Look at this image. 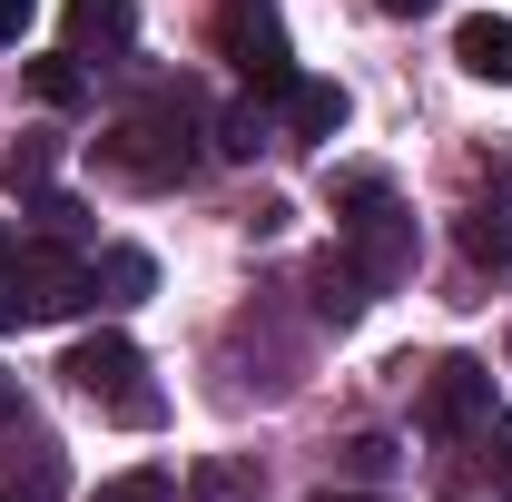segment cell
<instances>
[{
    "mask_svg": "<svg viewBox=\"0 0 512 502\" xmlns=\"http://www.w3.org/2000/svg\"><path fill=\"white\" fill-rule=\"evenodd\" d=\"M453 237H463V256H473V266H493V276H503V266H512V207H493V197H473Z\"/></svg>",
    "mask_w": 512,
    "mask_h": 502,
    "instance_id": "cell-10",
    "label": "cell"
},
{
    "mask_svg": "<svg viewBox=\"0 0 512 502\" xmlns=\"http://www.w3.org/2000/svg\"><path fill=\"white\" fill-rule=\"evenodd\" d=\"M276 109H286V138H335V128H345V89L296 69V79L276 89Z\"/></svg>",
    "mask_w": 512,
    "mask_h": 502,
    "instance_id": "cell-8",
    "label": "cell"
},
{
    "mask_svg": "<svg viewBox=\"0 0 512 502\" xmlns=\"http://www.w3.org/2000/svg\"><path fill=\"white\" fill-rule=\"evenodd\" d=\"M424 424L434 434H483L493 424V365L483 355H444L424 375Z\"/></svg>",
    "mask_w": 512,
    "mask_h": 502,
    "instance_id": "cell-6",
    "label": "cell"
},
{
    "mask_svg": "<svg viewBox=\"0 0 512 502\" xmlns=\"http://www.w3.org/2000/svg\"><path fill=\"white\" fill-rule=\"evenodd\" d=\"M99 158H109V178H128V188H178V178L197 168V99L168 89L158 109H138V119L109 128Z\"/></svg>",
    "mask_w": 512,
    "mask_h": 502,
    "instance_id": "cell-2",
    "label": "cell"
},
{
    "mask_svg": "<svg viewBox=\"0 0 512 502\" xmlns=\"http://www.w3.org/2000/svg\"><path fill=\"white\" fill-rule=\"evenodd\" d=\"M335 247L365 286H404L414 276V207L394 197L384 168H345L335 178Z\"/></svg>",
    "mask_w": 512,
    "mask_h": 502,
    "instance_id": "cell-1",
    "label": "cell"
},
{
    "mask_svg": "<svg viewBox=\"0 0 512 502\" xmlns=\"http://www.w3.org/2000/svg\"><path fill=\"white\" fill-rule=\"evenodd\" d=\"M384 463H394V443H384V434H355V443H345V473H365V483H375Z\"/></svg>",
    "mask_w": 512,
    "mask_h": 502,
    "instance_id": "cell-16",
    "label": "cell"
},
{
    "mask_svg": "<svg viewBox=\"0 0 512 502\" xmlns=\"http://www.w3.org/2000/svg\"><path fill=\"white\" fill-rule=\"evenodd\" d=\"M453 60L473 69V79H503V89H512V20H493V10L463 20V30H453Z\"/></svg>",
    "mask_w": 512,
    "mask_h": 502,
    "instance_id": "cell-9",
    "label": "cell"
},
{
    "mask_svg": "<svg viewBox=\"0 0 512 502\" xmlns=\"http://www.w3.org/2000/svg\"><path fill=\"white\" fill-rule=\"evenodd\" d=\"M483 473H493V493L512 502V414H493V424H483Z\"/></svg>",
    "mask_w": 512,
    "mask_h": 502,
    "instance_id": "cell-15",
    "label": "cell"
},
{
    "mask_svg": "<svg viewBox=\"0 0 512 502\" xmlns=\"http://www.w3.org/2000/svg\"><path fill=\"white\" fill-rule=\"evenodd\" d=\"M99 286L128 306V296H148V286H158V266H148L138 247H109V256H99Z\"/></svg>",
    "mask_w": 512,
    "mask_h": 502,
    "instance_id": "cell-12",
    "label": "cell"
},
{
    "mask_svg": "<svg viewBox=\"0 0 512 502\" xmlns=\"http://www.w3.org/2000/svg\"><path fill=\"white\" fill-rule=\"evenodd\" d=\"M375 10H394V20H424V10H434V0H375Z\"/></svg>",
    "mask_w": 512,
    "mask_h": 502,
    "instance_id": "cell-19",
    "label": "cell"
},
{
    "mask_svg": "<svg viewBox=\"0 0 512 502\" xmlns=\"http://www.w3.org/2000/svg\"><path fill=\"white\" fill-rule=\"evenodd\" d=\"M89 502H178V483H168V473H109Z\"/></svg>",
    "mask_w": 512,
    "mask_h": 502,
    "instance_id": "cell-14",
    "label": "cell"
},
{
    "mask_svg": "<svg viewBox=\"0 0 512 502\" xmlns=\"http://www.w3.org/2000/svg\"><path fill=\"white\" fill-rule=\"evenodd\" d=\"M60 40H69V60H119L128 40H138V10L128 0H69Z\"/></svg>",
    "mask_w": 512,
    "mask_h": 502,
    "instance_id": "cell-7",
    "label": "cell"
},
{
    "mask_svg": "<svg viewBox=\"0 0 512 502\" xmlns=\"http://www.w3.org/2000/svg\"><path fill=\"white\" fill-rule=\"evenodd\" d=\"M60 375L79 384L89 404H109L119 424H158V394H148V365H138V345H128V335H79Z\"/></svg>",
    "mask_w": 512,
    "mask_h": 502,
    "instance_id": "cell-5",
    "label": "cell"
},
{
    "mask_svg": "<svg viewBox=\"0 0 512 502\" xmlns=\"http://www.w3.org/2000/svg\"><path fill=\"white\" fill-rule=\"evenodd\" d=\"M306 286H316V315H325V325H355V315H365V276L345 266V247L316 256V276H306Z\"/></svg>",
    "mask_w": 512,
    "mask_h": 502,
    "instance_id": "cell-11",
    "label": "cell"
},
{
    "mask_svg": "<svg viewBox=\"0 0 512 502\" xmlns=\"http://www.w3.org/2000/svg\"><path fill=\"white\" fill-rule=\"evenodd\" d=\"M30 30V0H0V40H20Z\"/></svg>",
    "mask_w": 512,
    "mask_h": 502,
    "instance_id": "cell-18",
    "label": "cell"
},
{
    "mask_svg": "<svg viewBox=\"0 0 512 502\" xmlns=\"http://www.w3.org/2000/svg\"><path fill=\"white\" fill-rule=\"evenodd\" d=\"M316 502H375V493H316Z\"/></svg>",
    "mask_w": 512,
    "mask_h": 502,
    "instance_id": "cell-21",
    "label": "cell"
},
{
    "mask_svg": "<svg viewBox=\"0 0 512 502\" xmlns=\"http://www.w3.org/2000/svg\"><path fill=\"white\" fill-rule=\"evenodd\" d=\"M10 256H20V237H10V217H0V276H10Z\"/></svg>",
    "mask_w": 512,
    "mask_h": 502,
    "instance_id": "cell-20",
    "label": "cell"
},
{
    "mask_svg": "<svg viewBox=\"0 0 512 502\" xmlns=\"http://www.w3.org/2000/svg\"><path fill=\"white\" fill-rule=\"evenodd\" d=\"M217 60L237 69L256 99H276V89L296 79V50H286V20H276V0H217Z\"/></svg>",
    "mask_w": 512,
    "mask_h": 502,
    "instance_id": "cell-4",
    "label": "cell"
},
{
    "mask_svg": "<svg viewBox=\"0 0 512 502\" xmlns=\"http://www.w3.org/2000/svg\"><path fill=\"white\" fill-rule=\"evenodd\" d=\"M89 296H99V266H79L60 247H30L0 276V325H50V315H79Z\"/></svg>",
    "mask_w": 512,
    "mask_h": 502,
    "instance_id": "cell-3",
    "label": "cell"
},
{
    "mask_svg": "<svg viewBox=\"0 0 512 502\" xmlns=\"http://www.w3.org/2000/svg\"><path fill=\"white\" fill-rule=\"evenodd\" d=\"M30 99H40V109H79V60H30Z\"/></svg>",
    "mask_w": 512,
    "mask_h": 502,
    "instance_id": "cell-13",
    "label": "cell"
},
{
    "mask_svg": "<svg viewBox=\"0 0 512 502\" xmlns=\"http://www.w3.org/2000/svg\"><path fill=\"white\" fill-rule=\"evenodd\" d=\"M50 178V138H30V148H10V188H40Z\"/></svg>",
    "mask_w": 512,
    "mask_h": 502,
    "instance_id": "cell-17",
    "label": "cell"
}]
</instances>
